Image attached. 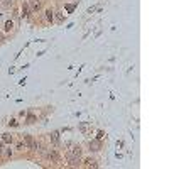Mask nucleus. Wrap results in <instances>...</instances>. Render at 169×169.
<instances>
[{"mask_svg": "<svg viewBox=\"0 0 169 169\" xmlns=\"http://www.w3.org/2000/svg\"><path fill=\"white\" fill-rule=\"evenodd\" d=\"M103 135H105L103 132H98V135H96V139H103Z\"/></svg>", "mask_w": 169, "mask_h": 169, "instance_id": "nucleus-14", "label": "nucleus"}, {"mask_svg": "<svg viewBox=\"0 0 169 169\" xmlns=\"http://www.w3.org/2000/svg\"><path fill=\"white\" fill-rule=\"evenodd\" d=\"M29 5H27V3H24V5H22V15H24V17H26V15H29Z\"/></svg>", "mask_w": 169, "mask_h": 169, "instance_id": "nucleus-9", "label": "nucleus"}, {"mask_svg": "<svg viewBox=\"0 0 169 169\" xmlns=\"http://www.w3.org/2000/svg\"><path fill=\"white\" fill-rule=\"evenodd\" d=\"M73 9H75V5H66V10H68V12H71Z\"/></svg>", "mask_w": 169, "mask_h": 169, "instance_id": "nucleus-12", "label": "nucleus"}, {"mask_svg": "<svg viewBox=\"0 0 169 169\" xmlns=\"http://www.w3.org/2000/svg\"><path fill=\"white\" fill-rule=\"evenodd\" d=\"M34 120H36V117H34V115H29V117H27V124H32Z\"/></svg>", "mask_w": 169, "mask_h": 169, "instance_id": "nucleus-11", "label": "nucleus"}, {"mask_svg": "<svg viewBox=\"0 0 169 169\" xmlns=\"http://www.w3.org/2000/svg\"><path fill=\"white\" fill-rule=\"evenodd\" d=\"M2 139H3V142H5V144H9V142H12V140H14L12 134H3V137H2Z\"/></svg>", "mask_w": 169, "mask_h": 169, "instance_id": "nucleus-7", "label": "nucleus"}, {"mask_svg": "<svg viewBox=\"0 0 169 169\" xmlns=\"http://www.w3.org/2000/svg\"><path fill=\"white\" fill-rule=\"evenodd\" d=\"M51 140H52V144H59V132H51Z\"/></svg>", "mask_w": 169, "mask_h": 169, "instance_id": "nucleus-6", "label": "nucleus"}, {"mask_svg": "<svg viewBox=\"0 0 169 169\" xmlns=\"http://www.w3.org/2000/svg\"><path fill=\"white\" fill-rule=\"evenodd\" d=\"M5 156L10 157V156H12V151H10V149H7V151H5Z\"/></svg>", "mask_w": 169, "mask_h": 169, "instance_id": "nucleus-13", "label": "nucleus"}, {"mask_svg": "<svg viewBox=\"0 0 169 169\" xmlns=\"http://www.w3.org/2000/svg\"><path fill=\"white\" fill-rule=\"evenodd\" d=\"M29 2H31V7H32L34 12H37L41 9V0H29Z\"/></svg>", "mask_w": 169, "mask_h": 169, "instance_id": "nucleus-5", "label": "nucleus"}, {"mask_svg": "<svg viewBox=\"0 0 169 169\" xmlns=\"http://www.w3.org/2000/svg\"><path fill=\"white\" fill-rule=\"evenodd\" d=\"M12 22H10V20H7V22H5V27H3V29H5V32H9V31H10V29H12Z\"/></svg>", "mask_w": 169, "mask_h": 169, "instance_id": "nucleus-10", "label": "nucleus"}, {"mask_svg": "<svg viewBox=\"0 0 169 169\" xmlns=\"http://www.w3.org/2000/svg\"><path fill=\"white\" fill-rule=\"evenodd\" d=\"M100 149H102L100 139H93V140H90V151H100Z\"/></svg>", "mask_w": 169, "mask_h": 169, "instance_id": "nucleus-3", "label": "nucleus"}, {"mask_svg": "<svg viewBox=\"0 0 169 169\" xmlns=\"http://www.w3.org/2000/svg\"><path fill=\"white\" fill-rule=\"evenodd\" d=\"M3 152V144H0V154Z\"/></svg>", "mask_w": 169, "mask_h": 169, "instance_id": "nucleus-15", "label": "nucleus"}, {"mask_svg": "<svg viewBox=\"0 0 169 169\" xmlns=\"http://www.w3.org/2000/svg\"><path fill=\"white\" fill-rule=\"evenodd\" d=\"M66 157L71 159V157H81V147L79 145H71V149H68Z\"/></svg>", "mask_w": 169, "mask_h": 169, "instance_id": "nucleus-2", "label": "nucleus"}, {"mask_svg": "<svg viewBox=\"0 0 169 169\" xmlns=\"http://www.w3.org/2000/svg\"><path fill=\"white\" fill-rule=\"evenodd\" d=\"M85 166H86V168H98V162H96L95 159L88 157V159H85Z\"/></svg>", "mask_w": 169, "mask_h": 169, "instance_id": "nucleus-4", "label": "nucleus"}, {"mask_svg": "<svg viewBox=\"0 0 169 169\" xmlns=\"http://www.w3.org/2000/svg\"><path fill=\"white\" fill-rule=\"evenodd\" d=\"M24 144H26L31 151H37V149H39V145H37V142L34 140L32 135H24Z\"/></svg>", "mask_w": 169, "mask_h": 169, "instance_id": "nucleus-1", "label": "nucleus"}, {"mask_svg": "<svg viewBox=\"0 0 169 169\" xmlns=\"http://www.w3.org/2000/svg\"><path fill=\"white\" fill-rule=\"evenodd\" d=\"M46 19L51 22L52 19H54V12H52V10H46Z\"/></svg>", "mask_w": 169, "mask_h": 169, "instance_id": "nucleus-8", "label": "nucleus"}]
</instances>
